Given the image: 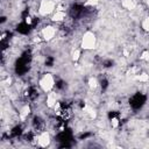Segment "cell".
<instances>
[{
    "mask_svg": "<svg viewBox=\"0 0 149 149\" xmlns=\"http://www.w3.org/2000/svg\"><path fill=\"white\" fill-rule=\"evenodd\" d=\"M95 45H97L95 33L92 30H86L81 35V38H80V43H79L80 49L84 51H90V50H93L95 48Z\"/></svg>",
    "mask_w": 149,
    "mask_h": 149,
    "instance_id": "cell-1",
    "label": "cell"
},
{
    "mask_svg": "<svg viewBox=\"0 0 149 149\" xmlns=\"http://www.w3.org/2000/svg\"><path fill=\"white\" fill-rule=\"evenodd\" d=\"M38 86H40L41 91L44 93L51 92L55 87V78H54L52 73H49V72L44 73L38 80Z\"/></svg>",
    "mask_w": 149,
    "mask_h": 149,
    "instance_id": "cell-2",
    "label": "cell"
},
{
    "mask_svg": "<svg viewBox=\"0 0 149 149\" xmlns=\"http://www.w3.org/2000/svg\"><path fill=\"white\" fill-rule=\"evenodd\" d=\"M56 1L55 0H41L38 3V14L41 16H48V15H52L56 10Z\"/></svg>",
    "mask_w": 149,
    "mask_h": 149,
    "instance_id": "cell-3",
    "label": "cell"
},
{
    "mask_svg": "<svg viewBox=\"0 0 149 149\" xmlns=\"http://www.w3.org/2000/svg\"><path fill=\"white\" fill-rule=\"evenodd\" d=\"M51 134L49 130H42L36 135V144L42 148H47L51 144Z\"/></svg>",
    "mask_w": 149,
    "mask_h": 149,
    "instance_id": "cell-4",
    "label": "cell"
},
{
    "mask_svg": "<svg viewBox=\"0 0 149 149\" xmlns=\"http://www.w3.org/2000/svg\"><path fill=\"white\" fill-rule=\"evenodd\" d=\"M56 33H57L56 27H54V26H51V24L44 26V27L41 29V31H40L42 40L45 41V42L52 41V40L55 38V36H56Z\"/></svg>",
    "mask_w": 149,
    "mask_h": 149,
    "instance_id": "cell-5",
    "label": "cell"
},
{
    "mask_svg": "<svg viewBox=\"0 0 149 149\" xmlns=\"http://www.w3.org/2000/svg\"><path fill=\"white\" fill-rule=\"evenodd\" d=\"M58 101V95L56 92L51 91L49 93H47V97H45V106L48 108H54V106L57 104Z\"/></svg>",
    "mask_w": 149,
    "mask_h": 149,
    "instance_id": "cell-6",
    "label": "cell"
},
{
    "mask_svg": "<svg viewBox=\"0 0 149 149\" xmlns=\"http://www.w3.org/2000/svg\"><path fill=\"white\" fill-rule=\"evenodd\" d=\"M66 19V12L65 10H55V13L51 15L50 20L54 23H61Z\"/></svg>",
    "mask_w": 149,
    "mask_h": 149,
    "instance_id": "cell-7",
    "label": "cell"
},
{
    "mask_svg": "<svg viewBox=\"0 0 149 149\" xmlns=\"http://www.w3.org/2000/svg\"><path fill=\"white\" fill-rule=\"evenodd\" d=\"M31 113V107L28 104H24L23 106H21L19 108V118L21 121H24Z\"/></svg>",
    "mask_w": 149,
    "mask_h": 149,
    "instance_id": "cell-8",
    "label": "cell"
},
{
    "mask_svg": "<svg viewBox=\"0 0 149 149\" xmlns=\"http://www.w3.org/2000/svg\"><path fill=\"white\" fill-rule=\"evenodd\" d=\"M121 6L127 10H134L137 3L135 0H121Z\"/></svg>",
    "mask_w": 149,
    "mask_h": 149,
    "instance_id": "cell-9",
    "label": "cell"
},
{
    "mask_svg": "<svg viewBox=\"0 0 149 149\" xmlns=\"http://www.w3.org/2000/svg\"><path fill=\"white\" fill-rule=\"evenodd\" d=\"M87 86H88V88L91 90V91H94V90H97L98 88V86H99V81H98V79H97V77H90L88 78V80H87Z\"/></svg>",
    "mask_w": 149,
    "mask_h": 149,
    "instance_id": "cell-10",
    "label": "cell"
},
{
    "mask_svg": "<svg viewBox=\"0 0 149 149\" xmlns=\"http://www.w3.org/2000/svg\"><path fill=\"white\" fill-rule=\"evenodd\" d=\"M135 79L140 83H148L149 81V74L147 72H142V73H137L135 74Z\"/></svg>",
    "mask_w": 149,
    "mask_h": 149,
    "instance_id": "cell-11",
    "label": "cell"
},
{
    "mask_svg": "<svg viewBox=\"0 0 149 149\" xmlns=\"http://www.w3.org/2000/svg\"><path fill=\"white\" fill-rule=\"evenodd\" d=\"M81 56V49H73L71 52V59L73 62H78Z\"/></svg>",
    "mask_w": 149,
    "mask_h": 149,
    "instance_id": "cell-12",
    "label": "cell"
},
{
    "mask_svg": "<svg viewBox=\"0 0 149 149\" xmlns=\"http://www.w3.org/2000/svg\"><path fill=\"white\" fill-rule=\"evenodd\" d=\"M141 27H142V29H143L147 34H149V15H147V16L142 20V22H141Z\"/></svg>",
    "mask_w": 149,
    "mask_h": 149,
    "instance_id": "cell-13",
    "label": "cell"
},
{
    "mask_svg": "<svg viewBox=\"0 0 149 149\" xmlns=\"http://www.w3.org/2000/svg\"><path fill=\"white\" fill-rule=\"evenodd\" d=\"M141 61H149V50H143L140 55Z\"/></svg>",
    "mask_w": 149,
    "mask_h": 149,
    "instance_id": "cell-14",
    "label": "cell"
},
{
    "mask_svg": "<svg viewBox=\"0 0 149 149\" xmlns=\"http://www.w3.org/2000/svg\"><path fill=\"white\" fill-rule=\"evenodd\" d=\"M119 119L118 118H112L111 119V126L113 127V128H118L119 127Z\"/></svg>",
    "mask_w": 149,
    "mask_h": 149,
    "instance_id": "cell-15",
    "label": "cell"
},
{
    "mask_svg": "<svg viewBox=\"0 0 149 149\" xmlns=\"http://www.w3.org/2000/svg\"><path fill=\"white\" fill-rule=\"evenodd\" d=\"M24 22H26V24H31L33 23V19H31V16L30 15H27L26 17H24Z\"/></svg>",
    "mask_w": 149,
    "mask_h": 149,
    "instance_id": "cell-16",
    "label": "cell"
},
{
    "mask_svg": "<svg viewBox=\"0 0 149 149\" xmlns=\"http://www.w3.org/2000/svg\"><path fill=\"white\" fill-rule=\"evenodd\" d=\"M101 1H104V0H87V2L91 3V5H97V3L101 2Z\"/></svg>",
    "mask_w": 149,
    "mask_h": 149,
    "instance_id": "cell-17",
    "label": "cell"
},
{
    "mask_svg": "<svg viewBox=\"0 0 149 149\" xmlns=\"http://www.w3.org/2000/svg\"><path fill=\"white\" fill-rule=\"evenodd\" d=\"M147 7L149 8V0H147Z\"/></svg>",
    "mask_w": 149,
    "mask_h": 149,
    "instance_id": "cell-18",
    "label": "cell"
}]
</instances>
